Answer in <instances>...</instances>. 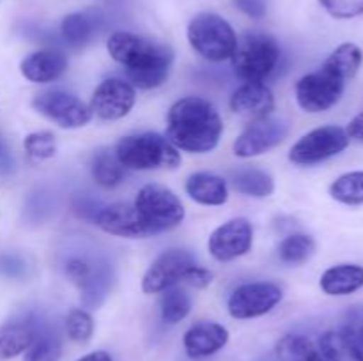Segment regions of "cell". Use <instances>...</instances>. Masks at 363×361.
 I'll return each mask as SVG.
<instances>
[{"label":"cell","mask_w":363,"mask_h":361,"mask_svg":"<svg viewBox=\"0 0 363 361\" xmlns=\"http://www.w3.org/2000/svg\"><path fill=\"white\" fill-rule=\"evenodd\" d=\"M110 57L126 69L133 87L151 91L167 81L174 62L170 46L133 32H113L106 41Z\"/></svg>","instance_id":"6da1fadb"},{"label":"cell","mask_w":363,"mask_h":361,"mask_svg":"<svg viewBox=\"0 0 363 361\" xmlns=\"http://www.w3.org/2000/svg\"><path fill=\"white\" fill-rule=\"evenodd\" d=\"M223 122L218 110L204 98L186 96L167 113V140L177 151L206 154L218 145Z\"/></svg>","instance_id":"7a4b0ae2"},{"label":"cell","mask_w":363,"mask_h":361,"mask_svg":"<svg viewBox=\"0 0 363 361\" xmlns=\"http://www.w3.org/2000/svg\"><path fill=\"white\" fill-rule=\"evenodd\" d=\"M113 154L124 168L130 170H172L181 163L179 151L158 133L130 134L121 138Z\"/></svg>","instance_id":"3957f363"},{"label":"cell","mask_w":363,"mask_h":361,"mask_svg":"<svg viewBox=\"0 0 363 361\" xmlns=\"http://www.w3.org/2000/svg\"><path fill=\"white\" fill-rule=\"evenodd\" d=\"M233 69L247 84H262L273 74L280 62V46L272 35L252 32L238 41L233 57Z\"/></svg>","instance_id":"277c9868"},{"label":"cell","mask_w":363,"mask_h":361,"mask_svg":"<svg viewBox=\"0 0 363 361\" xmlns=\"http://www.w3.org/2000/svg\"><path fill=\"white\" fill-rule=\"evenodd\" d=\"M188 41L191 48L211 62L233 57L238 38L229 21L215 13H199L188 23Z\"/></svg>","instance_id":"5b68a950"},{"label":"cell","mask_w":363,"mask_h":361,"mask_svg":"<svg viewBox=\"0 0 363 361\" xmlns=\"http://www.w3.org/2000/svg\"><path fill=\"white\" fill-rule=\"evenodd\" d=\"M133 205L151 234L176 229L184 219V207L177 195L162 184L142 186Z\"/></svg>","instance_id":"8992f818"},{"label":"cell","mask_w":363,"mask_h":361,"mask_svg":"<svg viewBox=\"0 0 363 361\" xmlns=\"http://www.w3.org/2000/svg\"><path fill=\"white\" fill-rule=\"evenodd\" d=\"M351 138L340 126H321L308 131L291 147L289 159L294 165L311 166L326 161L346 151Z\"/></svg>","instance_id":"52a82bcc"},{"label":"cell","mask_w":363,"mask_h":361,"mask_svg":"<svg viewBox=\"0 0 363 361\" xmlns=\"http://www.w3.org/2000/svg\"><path fill=\"white\" fill-rule=\"evenodd\" d=\"M346 81L321 67L319 71L305 74L296 84V101L305 112L321 113L335 106L344 94Z\"/></svg>","instance_id":"ba28073f"},{"label":"cell","mask_w":363,"mask_h":361,"mask_svg":"<svg viewBox=\"0 0 363 361\" xmlns=\"http://www.w3.org/2000/svg\"><path fill=\"white\" fill-rule=\"evenodd\" d=\"M32 106L41 115L64 130H74L91 122L92 110L78 96L66 91H45L35 94Z\"/></svg>","instance_id":"9c48e42d"},{"label":"cell","mask_w":363,"mask_h":361,"mask_svg":"<svg viewBox=\"0 0 363 361\" xmlns=\"http://www.w3.org/2000/svg\"><path fill=\"white\" fill-rule=\"evenodd\" d=\"M64 273L80 289L84 304L98 308L103 303L112 283V271L108 264L74 255L66 260Z\"/></svg>","instance_id":"30bf717a"},{"label":"cell","mask_w":363,"mask_h":361,"mask_svg":"<svg viewBox=\"0 0 363 361\" xmlns=\"http://www.w3.org/2000/svg\"><path fill=\"white\" fill-rule=\"evenodd\" d=\"M282 289L272 282H252L240 285L227 301L234 319H255L269 314L282 301Z\"/></svg>","instance_id":"8fae6325"},{"label":"cell","mask_w":363,"mask_h":361,"mask_svg":"<svg viewBox=\"0 0 363 361\" xmlns=\"http://www.w3.org/2000/svg\"><path fill=\"white\" fill-rule=\"evenodd\" d=\"M287 134H289V124L284 119L269 115L255 119L236 138L233 145L234 154L238 158H255L282 144Z\"/></svg>","instance_id":"7c38bea8"},{"label":"cell","mask_w":363,"mask_h":361,"mask_svg":"<svg viewBox=\"0 0 363 361\" xmlns=\"http://www.w3.org/2000/svg\"><path fill=\"white\" fill-rule=\"evenodd\" d=\"M194 264V255L186 250L172 248L167 250L149 265L142 278V290L145 294H160L183 282V276Z\"/></svg>","instance_id":"4fadbf2b"},{"label":"cell","mask_w":363,"mask_h":361,"mask_svg":"<svg viewBox=\"0 0 363 361\" xmlns=\"http://www.w3.org/2000/svg\"><path fill=\"white\" fill-rule=\"evenodd\" d=\"M137 101L135 87L121 78H108L101 81L92 92L91 110L92 115L103 120H117L126 117Z\"/></svg>","instance_id":"5bb4252c"},{"label":"cell","mask_w":363,"mask_h":361,"mask_svg":"<svg viewBox=\"0 0 363 361\" xmlns=\"http://www.w3.org/2000/svg\"><path fill=\"white\" fill-rule=\"evenodd\" d=\"M254 243V229L245 218H233L213 230L209 236V253L218 262H229L243 257L250 251Z\"/></svg>","instance_id":"9a60e30c"},{"label":"cell","mask_w":363,"mask_h":361,"mask_svg":"<svg viewBox=\"0 0 363 361\" xmlns=\"http://www.w3.org/2000/svg\"><path fill=\"white\" fill-rule=\"evenodd\" d=\"M96 225L103 232L117 237H128V239H140V237L152 236L151 230L140 218L135 205L124 204V202H116L96 214Z\"/></svg>","instance_id":"2e32d148"},{"label":"cell","mask_w":363,"mask_h":361,"mask_svg":"<svg viewBox=\"0 0 363 361\" xmlns=\"http://www.w3.org/2000/svg\"><path fill=\"white\" fill-rule=\"evenodd\" d=\"M229 342V331L213 321L195 322L183 336L184 350L194 360L209 357L222 350Z\"/></svg>","instance_id":"e0dca14e"},{"label":"cell","mask_w":363,"mask_h":361,"mask_svg":"<svg viewBox=\"0 0 363 361\" xmlns=\"http://www.w3.org/2000/svg\"><path fill=\"white\" fill-rule=\"evenodd\" d=\"M229 105L236 115L255 120L268 117L273 112L275 96L264 84L247 81V84H243L234 91V94L230 96Z\"/></svg>","instance_id":"ac0fdd59"},{"label":"cell","mask_w":363,"mask_h":361,"mask_svg":"<svg viewBox=\"0 0 363 361\" xmlns=\"http://www.w3.org/2000/svg\"><path fill=\"white\" fill-rule=\"evenodd\" d=\"M67 57L57 48H45L25 57L20 64V71L32 84H50L66 73Z\"/></svg>","instance_id":"d6986e66"},{"label":"cell","mask_w":363,"mask_h":361,"mask_svg":"<svg viewBox=\"0 0 363 361\" xmlns=\"http://www.w3.org/2000/svg\"><path fill=\"white\" fill-rule=\"evenodd\" d=\"M39 322H41V319L32 314L20 315V317L7 321L0 328V357L11 360V357L23 354L34 342Z\"/></svg>","instance_id":"ffe728a7"},{"label":"cell","mask_w":363,"mask_h":361,"mask_svg":"<svg viewBox=\"0 0 363 361\" xmlns=\"http://www.w3.org/2000/svg\"><path fill=\"white\" fill-rule=\"evenodd\" d=\"M101 16L96 11H78L67 14L60 23V35L71 48H84L101 28Z\"/></svg>","instance_id":"44dd1931"},{"label":"cell","mask_w":363,"mask_h":361,"mask_svg":"<svg viewBox=\"0 0 363 361\" xmlns=\"http://www.w3.org/2000/svg\"><path fill=\"white\" fill-rule=\"evenodd\" d=\"M323 292L328 296H350L363 289V265L339 264L326 269L319 280Z\"/></svg>","instance_id":"7402d4cb"},{"label":"cell","mask_w":363,"mask_h":361,"mask_svg":"<svg viewBox=\"0 0 363 361\" xmlns=\"http://www.w3.org/2000/svg\"><path fill=\"white\" fill-rule=\"evenodd\" d=\"M186 193L202 205H223L229 200V188L220 176L208 172L191 173L186 180Z\"/></svg>","instance_id":"603a6c76"},{"label":"cell","mask_w":363,"mask_h":361,"mask_svg":"<svg viewBox=\"0 0 363 361\" xmlns=\"http://www.w3.org/2000/svg\"><path fill=\"white\" fill-rule=\"evenodd\" d=\"M62 356V338L55 326L46 321L39 322L34 342L25 350L23 361H59Z\"/></svg>","instance_id":"cb8c5ba5"},{"label":"cell","mask_w":363,"mask_h":361,"mask_svg":"<svg viewBox=\"0 0 363 361\" xmlns=\"http://www.w3.org/2000/svg\"><path fill=\"white\" fill-rule=\"evenodd\" d=\"M279 361H328L321 347L303 335H286L277 342Z\"/></svg>","instance_id":"d4e9b609"},{"label":"cell","mask_w":363,"mask_h":361,"mask_svg":"<svg viewBox=\"0 0 363 361\" xmlns=\"http://www.w3.org/2000/svg\"><path fill=\"white\" fill-rule=\"evenodd\" d=\"M362 62L363 52L360 46L354 45V42H344V45L337 46L333 50V53L325 60L323 67H326L333 74H337L344 81H347L358 73V69L362 67Z\"/></svg>","instance_id":"484cf974"},{"label":"cell","mask_w":363,"mask_h":361,"mask_svg":"<svg viewBox=\"0 0 363 361\" xmlns=\"http://www.w3.org/2000/svg\"><path fill=\"white\" fill-rule=\"evenodd\" d=\"M233 184L240 193L247 197L264 198L275 191V180L268 172L257 168H241L230 173Z\"/></svg>","instance_id":"4316f807"},{"label":"cell","mask_w":363,"mask_h":361,"mask_svg":"<svg viewBox=\"0 0 363 361\" xmlns=\"http://www.w3.org/2000/svg\"><path fill=\"white\" fill-rule=\"evenodd\" d=\"M92 179L103 188H116L124 180V166L121 165L116 154L106 149L96 152L91 161Z\"/></svg>","instance_id":"83f0119b"},{"label":"cell","mask_w":363,"mask_h":361,"mask_svg":"<svg viewBox=\"0 0 363 361\" xmlns=\"http://www.w3.org/2000/svg\"><path fill=\"white\" fill-rule=\"evenodd\" d=\"M162 303H160V310H162V321L165 324H177V322L184 321L191 310V297L181 287H170V289L163 290Z\"/></svg>","instance_id":"f1b7e54d"},{"label":"cell","mask_w":363,"mask_h":361,"mask_svg":"<svg viewBox=\"0 0 363 361\" xmlns=\"http://www.w3.org/2000/svg\"><path fill=\"white\" fill-rule=\"evenodd\" d=\"M314 253L315 241L307 234H291L279 244V257L286 264H305Z\"/></svg>","instance_id":"f546056e"},{"label":"cell","mask_w":363,"mask_h":361,"mask_svg":"<svg viewBox=\"0 0 363 361\" xmlns=\"http://www.w3.org/2000/svg\"><path fill=\"white\" fill-rule=\"evenodd\" d=\"M330 195L337 202L346 205H362L363 204V172H347L337 177L330 186Z\"/></svg>","instance_id":"4dcf8cb0"},{"label":"cell","mask_w":363,"mask_h":361,"mask_svg":"<svg viewBox=\"0 0 363 361\" xmlns=\"http://www.w3.org/2000/svg\"><path fill=\"white\" fill-rule=\"evenodd\" d=\"M319 347L328 361H363L357 349L344 338L340 331L325 333L321 336Z\"/></svg>","instance_id":"1f68e13d"},{"label":"cell","mask_w":363,"mask_h":361,"mask_svg":"<svg viewBox=\"0 0 363 361\" xmlns=\"http://www.w3.org/2000/svg\"><path fill=\"white\" fill-rule=\"evenodd\" d=\"M64 326H66L67 336L77 343H87L94 335V321H92L91 314L82 308L71 310Z\"/></svg>","instance_id":"d6a6232c"},{"label":"cell","mask_w":363,"mask_h":361,"mask_svg":"<svg viewBox=\"0 0 363 361\" xmlns=\"http://www.w3.org/2000/svg\"><path fill=\"white\" fill-rule=\"evenodd\" d=\"M23 147L28 158L35 159V161L53 158L57 152L55 134L52 131H35V133L27 134V138L23 140Z\"/></svg>","instance_id":"836d02e7"},{"label":"cell","mask_w":363,"mask_h":361,"mask_svg":"<svg viewBox=\"0 0 363 361\" xmlns=\"http://www.w3.org/2000/svg\"><path fill=\"white\" fill-rule=\"evenodd\" d=\"M344 338L357 349L363 357V308H353L344 319L342 328L339 329Z\"/></svg>","instance_id":"e575fe53"},{"label":"cell","mask_w":363,"mask_h":361,"mask_svg":"<svg viewBox=\"0 0 363 361\" xmlns=\"http://www.w3.org/2000/svg\"><path fill=\"white\" fill-rule=\"evenodd\" d=\"M319 4L339 20H351L363 14V0H319Z\"/></svg>","instance_id":"d590c367"},{"label":"cell","mask_w":363,"mask_h":361,"mask_svg":"<svg viewBox=\"0 0 363 361\" xmlns=\"http://www.w3.org/2000/svg\"><path fill=\"white\" fill-rule=\"evenodd\" d=\"M183 282L186 283V285L195 287V289H204V287H208L209 283L213 282V273L209 271V269L194 264L186 273H184Z\"/></svg>","instance_id":"8d00e7d4"},{"label":"cell","mask_w":363,"mask_h":361,"mask_svg":"<svg viewBox=\"0 0 363 361\" xmlns=\"http://www.w3.org/2000/svg\"><path fill=\"white\" fill-rule=\"evenodd\" d=\"M238 9L250 18H262L268 11L266 0H234Z\"/></svg>","instance_id":"74e56055"},{"label":"cell","mask_w":363,"mask_h":361,"mask_svg":"<svg viewBox=\"0 0 363 361\" xmlns=\"http://www.w3.org/2000/svg\"><path fill=\"white\" fill-rule=\"evenodd\" d=\"M0 271L11 278H18L25 273V264L21 258L14 257V255H4L0 257Z\"/></svg>","instance_id":"f35d334b"},{"label":"cell","mask_w":363,"mask_h":361,"mask_svg":"<svg viewBox=\"0 0 363 361\" xmlns=\"http://www.w3.org/2000/svg\"><path fill=\"white\" fill-rule=\"evenodd\" d=\"M14 172V158L13 152H11L9 145L6 144V140L0 134V173H11Z\"/></svg>","instance_id":"ab89813d"},{"label":"cell","mask_w":363,"mask_h":361,"mask_svg":"<svg viewBox=\"0 0 363 361\" xmlns=\"http://www.w3.org/2000/svg\"><path fill=\"white\" fill-rule=\"evenodd\" d=\"M346 133L350 138H353V140L357 142H362L363 144V112L358 113V115L347 124Z\"/></svg>","instance_id":"60d3db41"},{"label":"cell","mask_w":363,"mask_h":361,"mask_svg":"<svg viewBox=\"0 0 363 361\" xmlns=\"http://www.w3.org/2000/svg\"><path fill=\"white\" fill-rule=\"evenodd\" d=\"M77 361H112V356L105 350H94V353H89L85 356H82Z\"/></svg>","instance_id":"b9f144b4"}]
</instances>
